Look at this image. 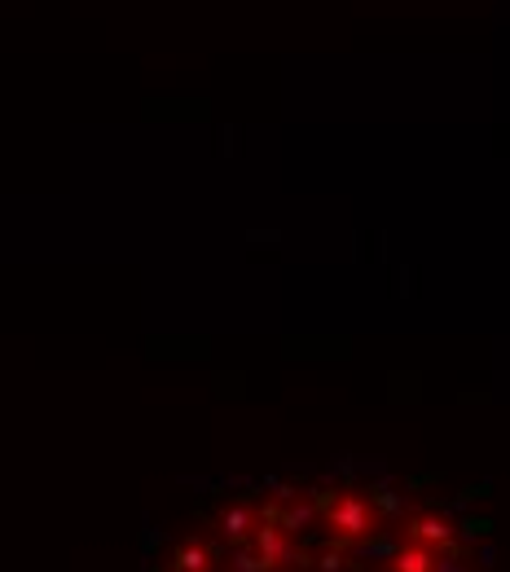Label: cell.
Here are the masks:
<instances>
[{"mask_svg": "<svg viewBox=\"0 0 510 572\" xmlns=\"http://www.w3.org/2000/svg\"><path fill=\"white\" fill-rule=\"evenodd\" d=\"M313 502H317V515H321V520H326V528H330V542L352 546V542H361V537L379 533V511H374V506L365 502L361 493H330V489H317Z\"/></svg>", "mask_w": 510, "mask_h": 572, "instance_id": "obj_1", "label": "cell"}, {"mask_svg": "<svg viewBox=\"0 0 510 572\" xmlns=\"http://www.w3.org/2000/svg\"><path fill=\"white\" fill-rule=\"evenodd\" d=\"M409 542L418 546H453V524L445 520V515H414L409 520Z\"/></svg>", "mask_w": 510, "mask_h": 572, "instance_id": "obj_2", "label": "cell"}, {"mask_svg": "<svg viewBox=\"0 0 510 572\" xmlns=\"http://www.w3.org/2000/svg\"><path fill=\"white\" fill-rule=\"evenodd\" d=\"M216 568V550L207 542H185L172 559V572H212Z\"/></svg>", "mask_w": 510, "mask_h": 572, "instance_id": "obj_3", "label": "cell"}, {"mask_svg": "<svg viewBox=\"0 0 510 572\" xmlns=\"http://www.w3.org/2000/svg\"><path fill=\"white\" fill-rule=\"evenodd\" d=\"M392 572H436V555H431V546L409 542L392 555Z\"/></svg>", "mask_w": 510, "mask_h": 572, "instance_id": "obj_4", "label": "cell"}, {"mask_svg": "<svg viewBox=\"0 0 510 572\" xmlns=\"http://www.w3.org/2000/svg\"><path fill=\"white\" fill-rule=\"evenodd\" d=\"M251 524H255V511H251V506H229V511L220 515V528H225V537H229V542H238V546L251 537Z\"/></svg>", "mask_w": 510, "mask_h": 572, "instance_id": "obj_5", "label": "cell"}, {"mask_svg": "<svg viewBox=\"0 0 510 572\" xmlns=\"http://www.w3.org/2000/svg\"><path fill=\"white\" fill-rule=\"evenodd\" d=\"M339 568H343V555H339V550H330V555L321 559V572H339Z\"/></svg>", "mask_w": 510, "mask_h": 572, "instance_id": "obj_6", "label": "cell"}]
</instances>
